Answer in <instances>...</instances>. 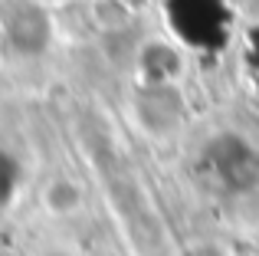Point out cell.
I'll return each instance as SVG.
<instances>
[{
  "label": "cell",
  "mask_w": 259,
  "mask_h": 256,
  "mask_svg": "<svg viewBox=\"0 0 259 256\" xmlns=\"http://www.w3.org/2000/svg\"><path fill=\"white\" fill-rule=\"evenodd\" d=\"M167 23L187 46L210 50L220 46L230 26V13L223 0H167Z\"/></svg>",
  "instance_id": "6da1fadb"
},
{
  "label": "cell",
  "mask_w": 259,
  "mask_h": 256,
  "mask_svg": "<svg viewBox=\"0 0 259 256\" xmlns=\"http://www.w3.org/2000/svg\"><path fill=\"white\" fill-rule=\"evenodd\" d=\"M20 178H23L20 161L13 158L10 151L0 148V207H7L13 200V194H17V187H20Z\"/></svg>",
  "instance_id": "7a4b0ae2"
}]
</instances>
